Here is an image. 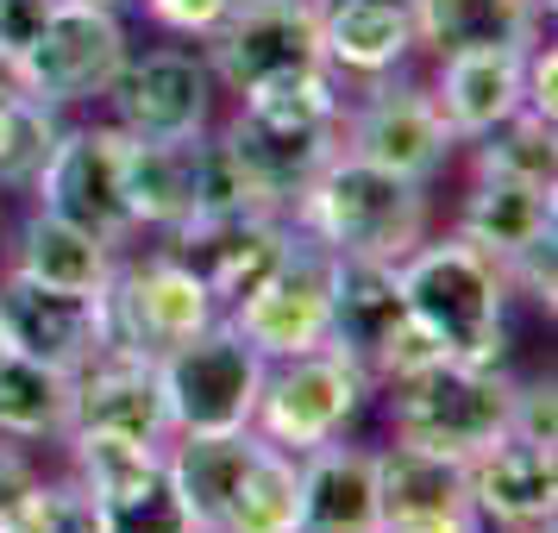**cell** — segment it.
Listing matches in <instances>:
<instances>
[{
	"label": "cell",
	"mask_w": 558,
	"mask_h": 533,
	"mask_svg": "<svg viewBox=\"0 0 558 533\" xmlns=\"http://www.w3.org/2000/svg\"><path fill=\"white\" fill-rule=\"evenodd\" d=\"M289 227H302L332 257H371L402 264L427 239V182L389 177L364 157L339 152L289 207Z\"/></svg>",
	"instance_id": "1"
},
{
	"label": "cell",
	"mask_w": 558,
	"mask_h": 533,
	"mask_svg": "<svg viewBox=\"0 0 558 533\" xmlns=\"http://www.w3.org/2000/svg\"><path fill=\"white\" fill-rule=\"evenodd\" d=\"M396 282H402L408 314L439 339L446 358L502 364L514 289L502 282V264L496 257H483L477 245H464L458 232H446V239H421L396 264Z\"/></svg>",
	"instance_id": "2"
},
{
	"label": "cell",
	"mask_w": 558,
	"mask_h": 533,
	"mask_svg": "<svg viewBox=\"0 0 558 533\" xmlns=\"http://www.w3.org/2000/svg\"><path fill=\"white\" fill-rule=\"evenodd\" d=\"M508 414H514V377L502 364L439 358L427 371L389 383V433L402 446L464 458V464L502 439Z\"/></svg>",
	"instance_id": "3"
},
{
	"label": "cell",
	"mask_w": 558,
	"mask_h": 533,
	"mask_svg": "<svg viewBox=\"0 0 558 533\" xmlns=\"http://www.w3.org/2000/svg\"><path fill=\"white\" fill-rule=\"evenodd\" d=\"M95 302H101V346L138 358H163L170 346L220 320V302L207 295V282L163 245L151 257L113 264V277L101 282Z\"/></svg>",
	"instance_id": "4"
},
{
	"label": "cell",
	"mask_w": 558,
	"mask_h": 533,
	"mask_svg": "<svg viewBox=\"0 0 558 533\" xmlns=\"http://www.w3.org/2000/svg\"><path fill=\"white\" fill-rule=\"evenodd\" d=\"M371 389H377V383L364 377L339 346L270 358L264 389H257L252 433L302 458V452H314V446H327V439H345V427H352L357 414H364V402H371Z\"/></svg>",
	"instance_id": "5"
},
{
	"label": "cell",
	"mask_w": 558,
	"mask_h": 533,
	"mask_svg": "<svg viewBox=\"0 0 558 533\" xmlns=\"http://www.w3.org/2000/svg\"><path fill=\"white\" fill-rule=\"evenodd\" d=\"M270 358H257L227 314L207 332L182 339L157 358V383L170 402V439L177 433H245L257 414V389H264Z\"/></svg>",
	"instance_id": "6"
},
{
	"label": "cell",
	"mask_w": 558,
	"mask_h": 533,
	"mask_svg": "<svg viewBox=\"0 0 558 533\" xmlns=\"http://www.w3.org/2000/svg\"><path fill=\"white\" fill-rule=\"evenodd\" d=\"M132 57L126 20L120 7H95V0H57L51 20L38 26L26 51H20V76L26 95H38L45 107H88L107 101V88L120 82Z\"/></svg>",
	"instance_id": "7"
},
{
	"label": "cell",
	"mask_w": 558,
	"mask_h": 533,
	"mask_svg": "<svg viewBox=\"0 0 558 533\" xmlns=\"http://www.w3.org/2000/svg\"><path fill=\"white\" fill-rule=\"evenodd\" d=\"M339 152L364 157V163H377L389 177L433 182L452 163L458 138L427 82H408L396 70V76L364 82V95L345 101V113H339Z\"/></svg>",
	"instance_id": "8"
},
{
	"label": "cell",
	"mask_w": 558,
	"mask_h": 533,
	"mask_svg": "<svg viewBox=\"0 0 558 533\" xmlns=\"http://www.w3.org/2000/svg\"><path fill=\"white\" fill-rule=\"evenodd\" d=\"M332 270H339V257H332L327 245H314L302 227H289L282 264L257 282L239 307H227V327L239 332L257 358H295V352L327 346Z\"/></svg>",
	"instance_id": "9"
},
{
	"label": "cell",
	"mask_w": 558,
	"mask_h": 533,
	"mask_svg": "<svg viewBox=\"0 0 558 533\" xmlns=\"http://www.w3.org/2000/svg\"><path fill=\"white\" fill-rule=\"evenodd\" d=\"M126 152L132 138L113 120H95V126H63L57 132L45 170L32 177V195L45 214H63L88 227L107 245H126L132 232V202H126Z\"/></svg>",
	"instance_id": "10"
},
{
	"label": "cell",
	"mask_w": 558,
	"mask_h": 533,
	"mask_svg": "<svg viewBox=\"0 0 558 533\" xmlns=\"http://www.w3.org/2000/svg\"><path fill=\"white\" fill-rule=\"evenodd\" d=\"M107 113L138 145H182V138H202L207 126H220L214 120L220 113V82H214L202 51L163 45V51L126 57L120 82L107 88Z\"/></svg>",
	"instance_id": "11"
},
{
	"label": "cell",
	"mask_w": 558,
	"mask_h": 533,
	"mask_svg": "<svg viewBox=\"0 0 558 533\" xmlns=\"http://www.w3.org/2000/svg\"><path fill=\"white\" fill-rule=\"evenodd\" d=\"M202 57L220 82V95H232V101L257 82L295 76V70H327L314 0H232V13L202 38Z\"/></svg>",
	"instance_id": "12"
},
{
	"label": "cell",
	"mask_w": 558,
	"mask_h": 533,
	"mask_svg": "<svg viewBox=\"0 0 558 533\" xmlns=\"http://www.w3.org/2000/svg\"><path fill=\"white\" fill-rule=\"evenodd\" d=\"M163 252H177L195 277L207 282V295L227 307H239L257 282L270 277L289 252V220L277 214H232V220H182L157 239Z\"/></svg>",
	"instance_id": "13"
},
{
	"label": "cell",
	"mask_w": 558,
	"mask_h": 533,
	"mask_svg": "<svg viewBox=\"0 0 558 533\" xmlns=\"http://www.w3.org/2000/svg\"><path fill=\"white\" fill-rule=\"evenodd\" d=\"M0 327L13 339L20 358H38L51 371L76 377L82 364H95L101 346V302L95 295H70V289H45L32 277H0Z\"/></svg>",
	"instance_id": "14"
},
{
	"label": "cell",
	"mask_w": 558,
	"mask_h": 533,
	"mask_svg": "<svg viewBox=\"0 0 558 533\" xmlns=\"http://www.w3.org/2000/svg\"><path fill=\"white\" fill-rule=\"evenodd\" d=\"M314 26H320V63L352 82L396 76L421 51L414 0H314Z\"/></svg>",
	"instance_id": "15"
},
{
	"label": "cell",
	"mask_w": 558,
	"mask_h": 533,
	"mask_svg": "<svg viewBox=\"0 0 558 533\" xmlns=\"http://www.w3.org/2000/svg\"><path fill=\"white\" fill-rule=\"evenodd\" d=\"M302 464V521L295 533H377L383 528V489H377V446L327 439Z\"/></svg>",
	"instance_id": "16"
},
{
	"label": "cell",
	"mask_w": 558,
	"mask_h": 533,
	"mask_svg": "<svg viewBox=\"0 0 558 533\" xmlns=\"http://www.w3.org/2000/svg\"><path fill=\"white\" fill-rule=\"evenodd\" d=\"M76 427H107L145 439V446H170V402L157 383V358L138 352H101L95 364L76 371Z\"/></svg>",
	"instance_id": "17"
},
{
	"label": "cell",
	"mask_w": 558,
	"mask_h": 533,
	"mask_svg": "<svg viewBox=\"0 0 558 533\" xmlns=\"http://www.w3.org/2000/svg\"><path fill=\"white\" fill-rule=\"evenodd\" d=\"M521 63L527 45H489V51H452L439 57V76L427 82L458 145H477L483 132L521 113Z\"/></svg>",
	"instance_id": "18"
},
{
	"label": "cell",
	"mask_w": 558,
	"mask_h": 533,
	"mask_svg": "<svg viewBox=\"0 0 558 533\" xmlns=\"http://www.w3.org/2000/svg\"><path fill=\"white\" fill-rule=\"evenodd\" d=\"M464 471H471V508L489 528L553 521V508H558V452L553 446H533L521 433H502Z\"/></svg>",
	"instance_id": "19"
},
{
	"label": "cell",
	"mask_w": 558,
	"mask_h": 533,
	"mask_svg": "<svg viewBox=\"0 0 558 533\" xmlns=\"http://www.w3.org/2000/svg\"><path fill=\"white\" fill-rule=\"evenodd\" d=\"M220 132L239 152V163L252 170L257 195L277 207L282 220H289V207L302 202L307 182L339 157V126H270V120H252V113L232 107V120Z\"/></svg>",
	"instance_id": "20"
},
{
	"label": "cell",
	"mask_w": 558,
	"mask_h": 533,
	"mask_svg": "<svg viewBox=\"0 0 558 533\" xmlns=\"http://www.w3.org/2000/svg\"><path fill=\"white\" fill-rule=\"evenodd\" d=\"M546 227H558V195L546 182L477 163V177L464 189V207H458V239L464 245H477L483 257L502 264L508 252H521L533 232H546Z\"/></svg>",
	"instance_id": "21"
},
{
	"label": "cell",
	"mask_w": 558,
	"mask_h": 533,
	"mask_svg": "<svg viewBox=\"0 0 558 533\" xmlns=\"http://www.w3.org/2000/svg\"><path fill=\"white\" fill-rule=\"evenodd\" d=\"M120 245L95 239L88 227L32 207L20 232H13V277H32L45 289H70V295H101V282L113 277Z\"/></svg>",
	"instance_id": "22"
},
{
	"label": "cell",
	"mask_w": 558,
	"mask_h": 533,
	"mask_svg": "<svg viewBox=\"0 0 558 533\" xmlns=\"http://www.w3.org/2000/svg\"><path fill=\"white\" fill-rule=\"evenodd\" d=\"M402 320H408V302H402V282H396V264L339 257V270H332V327H327V346H339V352L371 377L377 346L402 327Z\"/></svg>",
	"instance_id": "23"
},
{
	"label": "cell",
	"mask_w": 558,
	"mask_h": 533,
	"mask_svg": "<svg viewBox=\"0 0 558 533\" xmlns=\"http://www.w3.org/2000/svg\"><path fill=\"white\" fill-rule=\"evenodd\" d=\"M414 38L433 57L533 45L539 38V7L533 0H414Z\"/></svg>",
	"instance_id": "24"
},
{
	"label": "cell",
	"mask_w": 558,
	"mask_h": 533,
	"mask_svg": "<svg viewBox=\"0 0 558 533\" xmlns=\"http://www.w3.org/2000/svg\"><path fill=\"white\" fill-rule=\"evenodd\" d=\"M76 427V377L51 371L38 358H7L0 364V439L13 446H63V433Z\"/></svg>",
	"instance_id": "25"
},
{
	"label": "cell",
	"mask_w": 558,
	"mask_h": 533,
	"mask_svg": "<svg viewBox=\"0 0 558 533\" xmlns=\"http://www.w3.org/2000/svg\"><path fill=\"white\" fill-rule=\"evenodd\" d=\"M295 521H302V464H295V452L264 439L232 483L227 514L214 533H295Z\"/></svg>",
	"instance_id": "26"
},
{
	"label": "cell",
	"mask_w": 558,
	"mask_h": 533,
	"mask_svg": "<svg viewBox=\"0 0 558 533\" xmlns=\"http://www.w3.org/2000/svg\"><path fill=\"white\" fill-rule=\"evenodd\" d=\"M377 489H383V514L458 508L471 502V471H464V458L421 452V446L389 439V446H377Z\"/></svg>",
	"instance_id": "27"
},
{
	"label": "cell",
	"mask_w": 558,
	"mask_h": 533,
	"mask_svg": "<svg viewBox=\"0 0 558 533\" xmlns=\"http://www.w3.org/2000/svg\"><path fill=\"white\" fill-rule=\"evenodd\" d=\"M63 446H70V483L88 502L126 496L163 464V446H145V439H126V433H107V427H70Z\"/></svg>",
	"instance_id": "28"
},
{
	"label": "cell",
	"mask_w": 558,
	"mask_h": 533,
	"mask_svg": "<svg viewBox=\"0 0 558 533\" xmlns=\"http://www.w3.org/2000/svg\"><path fill=\"white\" fill-rule=\"evenodd\" d=\"M189 145H138L126 152V202H132V227L138 232H163L189 220Z\"/></svg>",
	"instance_id": "29"
},
{
	"label": "cell",
	"mask_w": 558,
	"mask_h": 533,
	"mask_svg": "<svg viewBox=\"0 0 558 533\" xmlns=\"http://www.w3.org/2000/svg\"><path fill=\"white\" fill-rule=\"evenodd\" d=\"M63 113L45 107L38 95H13L0 101V189H32V177L45 170Z\"/></svg>",
	"instance_id": "30"
},
{
	"label": "cell",
	"mask_w": 558,
	"mask_h": 533,
	"mask_svg": "<svg viewBox=\"0 0 558 533\" xmlns=\"http://www.w3.org/2000/svg\"><path fill=\"white\" fill-rule=\"evenodd\" d=\"M0 533H101V521L70 477H32L0 508Z\"/></svg>",
	"instance_id": "31"
},
{
	"label": "cell",
	"mask_w": 558,
	"mask_h": 533,
	"mask_svg": "<svg viewBox=\"0 0 558 533\" xmlns=\"http://www.w3.org/2000/svg\"><path fill=\"white\" fill-rule=\"evenodd\" d=\"M477 163L489 170H508V177H527V182H546L558 189V145H553V120H539V113H514L502 120L496 132H483L477 138Z\"/></svg>",
	"instance_id": "32"
},
{
	"label": "cell",
	"mask_w": 558,
	"mask_h": 533,
	"mask_svg": "<svg viewBox=\"0 0 558 533\" xmlns=\"http://www.w3.org/2000/svg\"><path fill=\"white\" fill-rule=\"evenodd\" d=\"M95 521H101V533H202L195 514L182 508L177 483H170L163 464H157L138 489L113 496V502H95Z\"/></svg>",
	"instance_id": "33"
},
{
	"label": "cell",
	"mask_w": 558,
	"mask_h": 533,
	"mask_svg": "<svg viewBox=\"0 0 558 533\" xmlns=\"http://www.w3.org/2000/svg\"><path fill=\"white\" fill-rule=\"evenodd\" d=\"M502 282L514 289V295H527L533 307H546L553 314L558 307V227L533 232L521 252L502 257Z\"/></svg>",
	"instance_id": "34"
},
{
	"label": "cell",
	"mask_w": 558,
	"mask_h": 533,
	"mask_svg": "<svg viewBox=\"0 0 558 533\" xmlns=\"http://www.w3.org/2000/svg\"><path fill=\"white\" fill-rule=\"evenodd\" d=\"M508 433H521V439H533V446H558V389H553V377L514 383Z\"/></svg>",
	"instance_id": "35"
},
{
	"label": "cell",
	"mask_w": 558,
	"mask_h": 533,
	"mask_svg": "<svg viewBox=\"0 0 558 533\" xmlns=\"http://www.w3.org/2000/svg\"><path fill=\"white\" fill-rule=\"evenodd\" d=\"M138 7H145V13H151L163 32L195 38V45H202L207 32H214V26L232 13V0H138Z\"/></svg>",
	"instance_id": "36"
},
{
	"label": "cell",
	"mask_w": 558,
	"mask_h": 533,
	"mask_svg": "<svg viewBox=\"0 0 558 533\" xmlns=\"http://www.w3.org/2000/svg\"><path fill=\"white\" fill-rule=\"evenodd\" d=\"M377 533H489V521L471 502H458V508H421V514H383Z\"/></svg>",
	"instance_id": "37"
},
{
	"label": "cell",
	"mask_w": 558,
	"mask_h": 533,
	"mask_svg": "<svg viewBox=\"0 0 558 533\" xmlns=\"http://www.w3.org/2000/svg\"><path fill=\"white\" fill-rule=\"evenodd\" d=\"M51 7L57 0H0V45L20 57L32 38H38V26L51 20Z\"/></svg>",
	"instance_id": "38"
},
{
	"label": "cell",
	"mask_w": 558,
	"mask_h": 533,
	"mask_svg": "<svg viewBox=\"0 0 558 533\" xmlns=\"http://www.w3.org/2000/svg\"><path fill=\"white\" fill-rule=\"evenodd\" d=\"M38 477V464L26 458V446H13V439H0V508L13 502L26 483Z\"/></svg>",
	"instance_id": "39"
},
{
	"label": "cell",
	"mask_w": 558,
	"mask_h": 533,
	"mask_svg": "<svg viewBox=\"0 0 558 533\" xmlns=\"http://www.w3.org/2000/svg\"><path fill=\"white\" fill-rule=\"evenodd\" d=\"M13 95H26V76H20V57L0 45V101H13Z\"/></svg>",
	"instance_id": "40"
},
{
	"label": "cell",
	"mask_w": 558,
	"mask_h": 533,
	"mask_svg": "<svg viewBox=\"0 0 558 533\" xmlns=\"http://www.w3.org/2000/svg\"><path fill=\"white\" fill-rule=\"evenodd\" d=\"M514 533H558L553 521H533V528H514Z\"/></svg>",
	"instance_id": "41"
},
{
	"label": "cell",
	"mask_w": 558,
	"mask_h": 533,
	"mask_svg": "<svg viewBox=\"0 0 558 533\" xmlns=\"http://www.w3.org/2000/svg\"><path fill=\"white\" fill-rule=\"evenodd\" d=\"M7 358H13V339H7V327H0V364H7Z\"/></svg>",
	"instance_id": "42"
},
{
	"label": "cell",
	"mask_w": 558,
	"mask_h": 533,
	"mask_svg": "<svg viewBox=\"0 0 558 533\" xmlns=\"http://www.w3.org/2000/svg\"><path fill=\"white\" fill-rule=\"evenodd\" d=\"M533 7H539V13H553V0H533Z\"/></svg>",
	"instance_id": "43"
},
{
	"label": "cell",
	"mask_w": 558,
	"mask_h": 533,
	"mask_svg": "<svg viewBox=\"0 0 558 533\" xmlns=\"http://www.w3.org/2000/svg\"><path fill=\"white\" fill-rule=\"evenodd\" d=\"M95 7H126V0H95Z\"/></svg>",
	"instance_id": "44"
},
{
	"label": "cell",
	"mask_w": 558,
	"mask_h": 533,
	"mask_svg": "<svg viewBox=\"0 0 558 533\" xmlns=\"http://www.w3.org/2000/svg\"><path fill=\"white\" fill-rule=\"evenodd\" d=\"M202 533H207V528H202Z\"/></svg>",
	"instance_id": "45"
}]
</instances>
